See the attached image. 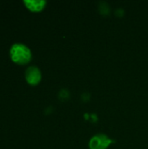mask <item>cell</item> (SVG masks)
<instances>
[{"mask_svg": "<svg viewBox=\"0 0 148 149\" xmlns=\"http://www.w3.org/2000/svg\"><path fill=\"white\" fill-rule=\"evenodd\" d=\"M23 3L29 10L33 12H39L43 10L47 4L45 0H24Z\"/></svg>", "mask_w": 148, "mask_h": 149, "instance_id": "cell-4", "label": "cell"}, {"mask_svg": "<svg viewBox=\"0 0 148 149\" xmlns=\"http://www.w3.org/2000/svg\"><path fill=\"white\" fill-rule=\"evenodd\" d=\"M114 141L111 139L108 135L99 133L94 134L88 142V148L89 149H107Z\"/></svg>", "mask_w": 148, "mask_h": 149, "instance_id": "cell-2", "label": "cell"}, {"mask_svg": "<svg viewBox=\"0 0 148 149\" xmlns=\"http://www.w3.org/2000/svg\"><path fill=\"white\" fill-rule=\"evenodd\" d=\"M10 57L11 60L17 65H26L32 58L31 49L24 44L15 43L10 48Z\"/></svg>", "mask_w": 148, "mask_h": 149, "instance_id": "cell-1", "label": "cell"}, {"mask_svg": "<svg viewBox=\"0 0 148 149\" xmlns=\"http://www.w3.org/2000/svg\"><path fill=\"white\" fill-rule=\"evenodd\" d=\"M26 82L31 86H38L42 79V72L38 66L31 65L25 70L24 73Z\"/></svg>", "mask_w": 148, "mask_h": 149, "instance_id": "cell-3", "label": "cell"}]
</instances>
